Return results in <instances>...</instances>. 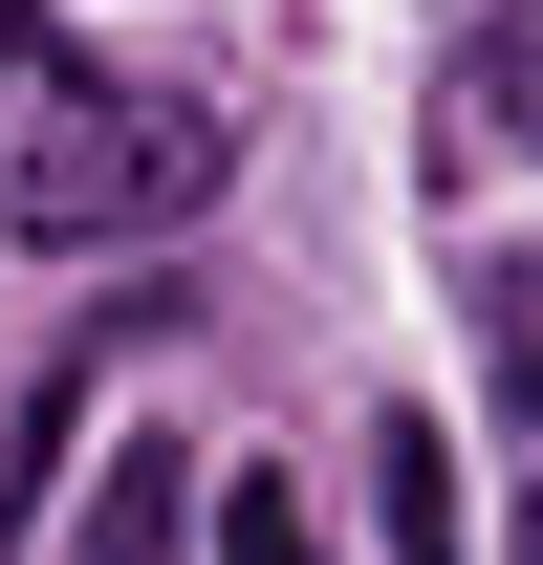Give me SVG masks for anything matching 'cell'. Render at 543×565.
Returning <instances> with one entry per match:
<instances>
[{
    "label": "cell",
    "mask_w": 543,
    "mask_h": 565,
    "mask_svg": "<svg viewBox=\"0 0 543 565\" xmlns=\"http://www.w3.org/2000/svg\"><path fill=\"white\" fill-rule=\"evenodd\" d=\"M22 109H44L22 174H0L22 239H152V217H196L239 174V131H217L196 87H22Z\"/></svg>",
    "instance_id": "cell-1"
},
{
    "label": "cell",
    "mask_w": 543,
    "mask_h": 565,
    "mask_svg": "<svg viewBox=\"0 0 543 565\" xmlns=\"http://www.w3.org/2000/svg\"><path fill=\"white\" fill-rule=\"evenodd\" d=\"M174 522H196V457H174V435H131V457L87 479V565H174Z\"/></svg>",
    "instance_id": "cell-2"
},
{
    "label": "cell",
    "mask_w": 543,
    "mask_h": 565,
    "mask_svg": "<svg viewBox=\"0 0 543 565\" xmlns=\"http://www.w3.org/2000/svg\"><path fill=\"white\" fill-rule=\"evenodd\" d=\"M370 522H392V565H457V435H435V414L370 435Z\"/></svg>",
    "instance_id": "cell-3"
},
{
    "label": "cell",
    "mask_w": 543,
    "mask_h": 565,
    "mask_svg": "<svg viewBox=\"0 0 543 565\" xmlns=\"http://www.w3.org/2000/svg\"><path fill=\"white\" fill-rule=\"evenodd\" d=\"M217 565H327V522H305V479H239V500H217Z\"/></svg>",
    "instance_id": "cell-4"
},
{
    "label": "cell",
    "mask_w": 543,
    "mask_h": 565,
    "mask_svg": "<svg viewBox=\"0 0 543 565\" xmlns=\"http://www.w3.org/2000/svg\"><path fill=\"white\" fill-rule=\"evenodd\" d=\"M457 109H478L500 152H543V22H522V44H478V66H457Z\"/></svg>",
    "instance_id": "cell-5"
},
{
    "label": "cell",
    "mask_w": 543,
    "mask_h": 565,
    "mask_svg": "<svg viewBox=\"0 0 543 565\" xmlns=\"http://www.w3.org/2000/svg\"><path fill=\"white\" fill-rule=\"evenodd\" d=\"M478 327H500V392L543 414V262H478Z\"/></svg>",
    "instance_id": "cell-6"
},
{
    "label": "cell",
    "mask_w": 543,
    "mask_h": 565,
    "mask_svg": "<svg viewBox=\"0 0 543 565\" xmlns=\"http://www.w3.org/2000/svg\"><path fill=\"white\" fill-rule=\"evenodd\" d=\"M0 66H44V0H0Z\"/></svg>",
    "instance_id": "cell-7"
},
{
    "label": "cell",
    "mask_w": 543,
    "mask_h": 565,
    "mask_svg": "<svg viewBox=\"0 0 543 565\" xmlns=\"http://www.w3.org/2000/svg\"><path fill=\"white\" fill-rule=\"evenodd\" d=\"M500 565H543V500H522V544H500Z\"/></svg>",
    "instance_id": "cell-8"
},
{
    "label": "cell",
    "mask_w": 543,
    "mask_h": 565,
    "mask_svg": "<svg viewBox=\"0 0 543 565\" xmlns=\"http://www.w3.org/2000/svg\"><path fill=\"white\" fill-rule=\"evenodd\" d=\"M0 87H22V66H0Z\"/></svg>",
    "instance_id": "cell-9"
}]
</instances>
